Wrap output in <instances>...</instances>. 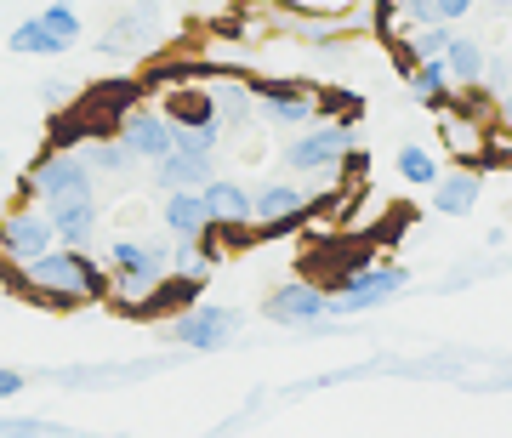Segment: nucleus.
<instances>
[{"label": "nucleus", "instance_id": "obj_1", "mask_svg": "<svg viewBox=\"0 0 512 438\" xmlns=\"http://www.w3.org/2000/svg\"><path fill=\"white\" fill-rule=\"evenodd\" d=\"M0 285L29 296L35 308H57V313L86 308V302H109L114 296L109 262H97L86 245H52L35 262H6L0 256Z\"/></svg>", "mask_w": 512, "mask_h": 438}, {"label": "nucleus", "instance_id": "obj_2", "mask_svg": "<svg viewBox=\"0 0 512 438\" xmlns=\"http://www.w3.org/2000/svg\"><path fill=\"white\" fill-rule=\"evenodd\" d=\"M165 268H171V245H165V239H131V234H120L109 245L114 302H137V296H143Z\"/></svg>", "mask_w": 512, "mask_h": 438}, {"label": "nucleus", "instance_id": "obj_3", "mask_svg": "<svg viewBox=\"0 0 512 438\" xmlns=\"http://www.w3.org/2000/svg\"><path fill=\"white\" fill-rule=\"evenodd\" d=\"M245 330V313L228 308V302H194V308L171 313V325H160L165 342L177 347H194V353H217V347H228Z\"/></svg>", "mask_w": 512, "mask_h": 438}, {"label": "nucleus", "instance_id": "obj_4", "mask_svg": "<svg viewBox=\"0 0 512 438\" xmlns=\"http://www.w3.org/2000/svg\"><path fill=\"white\" fill-rule=\"evenodd\" d=\"M29 200H69V194H97V171L80 148H46L29 177H23Z\"/></svg>", "mask_w": 512, "mask_h": 438}, {"label": "nucleus", "instance_id": "obj_5", "mask_svg": "<svg viewBox=\"0 0 512 438\" xmlns=\"http://www.w3.org/2000/svg\"><path fill=\"white\" fill-rule=\"evenodd\" d=\"M404 285H410V268H399V262L376 268V262H370V268H359V274L330 285V319H353V313L382 308V302H393Z\"/></svg>", "mask_w": 512, "mask_h": 438}, {"label": "nucleus", "instance_id": "obj_6", "mask_svg": "<svg viewBox=\"0 0 512 438\" xmlns=\"http://www.w3.org/2000/svg\"><path fill=\"white\" fill-rule=\"evenodd\" d=\"M359 137L353 120H330V126H302V137H291L285 148V165L296 177H336V165L348 154V143Z\"/></svg>", "mask_w": 512, "mask_h": 438}, {"label": "nucleus", "instance_id": "obj_7", "mask_svg": "<svg viewBox=\"0 0 512 438\" xmlns=\"http://www.w3.org/2000/svg\"><path fill=\"white\" fill-rule=\"evenodd\" d=\"M143 92H148L143 80H131V74L120 80V74H114V80H97V86H86V92L74 97V114L92 126V137H103V131H120L126 109H137Z\"/></svg>", "mask_w": 512, "mask_h": 438}, {"label": "nucleus", "instance_id": "obj_8", "mask_svg": "<svg viewBox=\"0 0 512 438\" xmlns=\"http://www.w3.org/2000/svg\"><path fill=\"white\" fill-rule=\"evenodd\" d=\"M262 313H268L274 325H291V330L330 325V291H325V285H308V279H291V285L268 291Z\"/></svg>", "mask_w": 512, "mask_h": 438}, {"label": "nucleus", "instance_id": "obj_9", "mask_svg": "<svg viewBox=\"0 0 512 438\" xmlns=\"http://www.w3.org/2000/svg\"><path fill=\"white\" fill-rule=\"evenodd\" d=\"M251 97L256 109L268 114V126H313L319 120V109H313V92L308 86H296V80H262V74H251Z\"/></svg>", "mask_w": 512, "mask_h": 438}, {"label": "nucleus", "instance_id": "obj_10", "mask_svg": "<svg viewBox=\"0 0 512 438\" xmlns=\"http://www.w3.org/2000/svg\"><path fill=\"white\" fill-rule=\"evenodd\" d=\"M57 234H52V217H46V205H18V211H6L0 217V256L6 262H35L40 251H52Z\"/></svg>", "mask_w": 512, "mask_h": 438}, {"label": "nucleus", "instance_id": "obj_11", "mask_svg": "<svg viewBox=\"0 0 512 438\" xmlns=\"http://www.w3.org/2000/svg\"><path fill=\"white\" fill-rule=\"evenodd\" d=\"M120 137H126L137 154H143V165H154L160 154H171V148H177V126L165 120L160 103H137V109H126V120H120Z\"/></svg>", "mask_w": 512, "mask_h": 438}, {"label": "nucleus", "instance_id": "obj_12", "mask_svg": "<svg viewBox=\"0 0 512 438\" xmlns=\"http://www.w3.org/2000/svg\"><path fill=\"white\" fill-rule=\"evenodd\" d=\"M46 217H52L57 245H86L92 251L97 228H103V211H97V194H69V200H40Z\"/></svg>", "mask_w": 512, "mask_h": 438}, {"label": "nucleus", "instance_id": "obj_13", "mask_svg": "<svg viewBox=\"0 0 512 438\" xmlns=\"http://www.w3.org/2000/svg\"><path fill=\"white\" fill-rule=\"evenodd\" d=\"M154 6L160 0H137V12H120V18L109 23V35L97 40L103 52H137V46H154V35H160V18H154Z\"/></svg>", "mask_w": 512, "mask_h": 438}, {"label": "nucleus", "instance_id": "obj_14", "mask_svg": "<svg viewBox=\"0 0 512 438\" xmlns=\"http://www.w3.org/2000/svg\"><path fill=\"white\" fill-rule=\"evenodd\" d=\"M160 222H165V234H171V239H194V234H205V228H211L205 194H200V188H165V211H160Z\"/></svg>", "mask_w": 512, "mask_h": 438}, {"label": "nucleus", "instance_id": "obj_15", "mask_svg": "<svg viewBox=\"0 0 512 438\" xmlns=\"http://www.w3.org/2000/svg\"><path fill=\"white\" fill-rule=\"evenodd\" d=\"M160 109L171 126H205L217 120V103H211V86H188V80H171L160 97Z\"/></svg>", "mask_w": 512, "mask_h": 438}, {"label": "nucleus", "instance_id": "obj_16", "mask_svg": "<svg viewBox=\"0 0 512 438\" xmlns=\"http://www.w3.org/2000/svg\"><path fill=\"white\" fill-rule=\"evenodd\" d=\"M404 86H410V97L427 103V109H450V92H456V80H450V63H444V57H421V63H410V69H404Z\"/></svg>", "mask_w": 512, "mask_h": 438}, {"label": "nucleus", "instance_id": "obj_17", "mask_svg": "<svg viewBox=\"0 0 512 438\" xmlns=\"http://www.w3.org/2000/svg\"><path fill=\"white\" fill-rule=\"evenodd\" d=\"M211 165L217 154H188V148H171L154 160V183L160 188H205L211 183Z\"/></svg>", "mask_w": 512, "mask_h": 438}, {"label": "nucleus", "instance_id": "obj_18", "mask_svg": "<svg viewBox=\"0 0 512 438\" xmlns=\"http://www.w3.org/2000/svg\"><path fill=\"white\" fill-rule=\"evenodd\" d=\"M484 194V177H478L473 165L467 171H439V183H433V211L439 217H467Z\"/></svg>", "mask_w": 512, "mask_h": 438}, {"label": "nucleus", "instance_id": "obj_19", "mask_svg": "<svg viewBox=\"0 0 512 438\" xmlns=\"http://www.w3.org/2000/svg\"><path fill=\"white\" fill-rule=\"evenodd\" d=\"M86 160H92V171H103V177H131L137 165H143V154L120 137V131H103V137H92V143L80 148Z\"/></svg>", "mask_w": 512, "mask_h": 438}, {"label": "nucleus", "instance_id": "obj_20", "mask_svg": "<svg viewBox=\"0 0 512 438\" xmlns=\"http://www.w3.org/2000/svg\"><path fill=\"white\" fill-rule=\"evenodd\" d=\"M308 211V188L296 183H262L251 194V222H279V217H302Z\"/></svg>", "mask_w": 512, "mask_h": 438}, {"label": "nucleus", "instance_id": "obj_21", "mask_svg": "<svg viewBox=\"0 0 512 438\" xmlns=\"http://www.w3.org/2000/svg\"><path fill=\"white\" fill-rule=\"evenodd\" d=\"M211 103H217L222 131H245L251 126V114H256L251 80H211Z\"/></svg>", "mask_w": 512, "mask_h": 438}, {"label": "nucleus", "instance_id": "obj_22", "mask_svg": "<svg viewBox=\"0 0 512 438\" xmlns=\"http://www.w3.org/2000/svg\"><path fill=\"white\" fill-rule=\"evenodd\" d=\"M205 194V211H211V222H251V188L245 183H228V177H211V183L200 188Z\"/></svg>", "mask_w": 512, "mask_h": 438}, {"label": "nucleus", "instance_id": "obj_23", "mask_svg": "<svg viewBox=\"0 0 512 438\" xmlns=\"http://www.w3.org/2000/svg\"><path fill=\"white\" fill-rule=\"evenodd\" d=\"M444 63H450V80H456V86H478V80H484L490 52H484V40H478V35H450Z\"/></svg>", "mask_w": 512, "mask_h": 438}, {"label": "nucleus", "instance_id": "obj_24", "mask_svg": "<svg viewBox=\"0 0 512 438\" xmlns=\"http://www.w3.org/2000/svg\"><path fill=\"white\" fill-rule=\"evenodd\" d=\"M6 46H12L18 57H63V52H69V46H63V40H57L40 18H23L18 29L6 35Z\"/></svg>", "mask_w": 512, "mask_h": 438}, {"label": "nucleus", "instance_id": "obj_25", "mask_svg": "<svg viewBox=\"0 0 512 438\" xmlns=\"http://www.w3.org/2000/svg\"><path fill=\"white\" fill-rule=\"evenodd\" d=\"M399 177L410 188H433V183H439V154H433V148H421V143H404L399 148Z\"/></svg>", "mask_w": 512, "mask_h": 438}, {"label": "nucleus", "instance_id": "obj_26", "mask_svg": "<svg viewBox=\"0 0 512 438\" xmlns=\"http://www.w3.org/2000/svg\"><path fill=\"white\" fill-rule=\"evenodd\" d=\"M40 23H46V29L63 40V46H74V40H80V29H86V23H80V12H74L69 0H52V6L40 12Z\"/></svg>", "mask_w": 512, "mask_h": 438}, {"label": "nucleus", "instance_id": "obj_27", "mask_svg": "<svg viewBox=\"0 0 512 438\" xmlns=\"http://www.w3.org/2000/svg\"><path fill=\"white\" fill-rule=\"evenodd\" d=\"M313 109L336 114V120H359V109H365V103H359L353 92H319V97H313Z\"/></svg>", "mask_w": 512, "mask_h": 438}, {"label": "nucleus", "instance_id": "obj_28", "mask_svg": "<svg viewBox=\"0 0 512 438\" xmlns=\"http://www.w3.org/2000/svg\"><path fill=\"white\" fill-rule=\"evenodd\" d=\"M365 165H370V154H365V148H353V143H348V154H342V165H336V177L359 183V177H365Z\"/></svg>", "mask_w": 512, "mask_h": 438}, {"label": "nucleus", "instance_id": "obj_29", "mask_svg": "<svg viewBox=\"0 0 512 438\" xmlns=\"http://www.w3.org/2000/svg\"><path fill=\"white\" fill-rule=\"evenodd\" d=\"M399 12H404V18H410V23H444V18H439V6H433V0H399Z\"/></svg>", "mask_w": 512, "mask_h": 438}, {"label": "nucleus", "instance_id": "obj_30", "mask_svg": "<svg viewBox=\"0 0 512 438\" xmlns=\"http://www.w3.org/2000/svg\"><path fill=\"white\" fill-rule=\"evenodd\" d=\"M393 18H399V0H376V6H370V23H376V35H393Z\"/></svg>", "mask_w": 512, "mask_h": 438}, {"label": "nucleus", "instance_id": "obj_31", "mask_svg": "<svg viewBox=\"0 0 512 438\" xmlns=\"http://www.w3.org/2000/svg\"><path fill=\"white\" fill-rule=\"evenodd\" d=\"M433 6H439V18H444V23H461V18H473L478 0H433Z\"/></svg>", "mask_w": 512, "mask_h": 438}, {"label": "nucleus", "instance_id": "obj_32", "mask_svg": "<svg viewBox=\"0 0 512 438\" xmlns=\"http://www.w3.org/2000/svg\"><path fill=\"white\" fill-rule=\"evenodd\" d=\"M23 387H29V382H23V370H12V365H0V399H18Z\"/></svg>", "mask_w": 512, "mask_h": 438}, {"label": "nucleus", "instance_id": "obj_33", "mask_svg": "<svg viewBox=\"0 0 512 438\" xmlns=\"http://www.w3.org/2000/svg\"><path fill=\"white\" fill-rule=\"evenodd\" d=\"M74 86H63V80H46V103H69Z\"/></svg>", "mask_w": 512, "mask_h": 438}, {"label": "nucleus", "instance_id": "obj_34", "mask_svg": "<svg viewBox=\"0 0 512 438\" xmlns=\"http://www.w3.org/2000/svg\"><path fill=\"white\" fill-rule=\"evenodd\" d=\"M495 114H501V126L512 131V86H507V92H501V103H495Z\"/></svg>", "mask_w": 512, "mask_h": 438}, {"label": "nucleus", "instance_id": "obj_35", "mask_svg": "<svg viewBox=\"0 0 512 438\" xmlns=\"http://www.w3.org/2000/svg\"><path fill=\"white\" fill-rule=\"evenodd\" d=\"M484 6H495V12H512V0H484Z\"/></svg>", "mask_w": 512, "mask_h": 438}]
</instances>
